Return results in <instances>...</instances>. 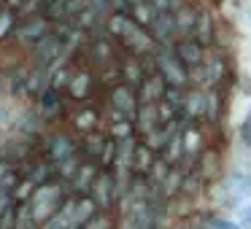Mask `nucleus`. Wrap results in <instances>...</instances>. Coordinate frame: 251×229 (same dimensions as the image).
<instances>
[{"mask_svg":"<svg viewBox=\"0 0 251 229\" xmlns=\"http://www.w3.org/2000/svg\"><path fill=\"white\" fill-rule=\"evenodd\" d=\"M27 57H30V65H38V68H46V70H51V68L57 65L60 60H65V44L60 41V35L51 30L46 38H41L38 44L33 46V49H27Z\"/></svg>","mask_w":251,"mask_h":229,"instance_id":"5","label":"nucleus"},{"mask_svg":"<svg viewBox=\"0 0 251 229\" xmlns=\"http://www.w3.org/2000/svg\"><path fill=\"white\" fill-rule=\"evenodd\" d=\"M165 89H168L165 78L159 76V73H151V76H146L141 81V87H138V100H141V103H159V100L165 97Z\"/></svg>","mask_w":251,"mask_h":229,"instance_id":"21","label":"nucleus"},{"mask_svg":"<svg viewBox=\"0 0 251 229\" xmlns=\"http://www.w3.org/2000/svg\"><path fill=\"white\" fill-rule=\"evenodd\" d=\"M240 218H243L246 224H251V205H243V207H240Z\"/></svg>","mask_w":251,"mask_h":229,"instance_id":"38","label":"nucleus"},{"mask_svg":"<svg viewBox=\"0 0 251 229\" xmlns=\"http://www.w3.org/2000/svg\"><path fill=\"white\" fill-rule=\"evenodd\" d=\"M157 70H159V76L165 78L168 87H181V89L189 84V76H192V73L186 70V65L178 60L176 49H165V46L157 49Z\"/></svg>","mask_w":251,"mask_h":229,"instance_id":"6","label":"nucleus"},{"mask_svg":"<svg viewBox=\"0 0 251 229\" xmlns=\"http://www.w3.org/2000/svg\"><path fill=\"white\" fill-rule=\"evenodd\" d=\"M89 197L98 202L100 210H111L119 205V186H116V178H114V170H105L100 167L98 178H95L92 189H89Z\"/></svg>","mask_w":251,"mask_h":229,"instance_id":"9","label":"nucleus"},{"mask_svg":"<svg viewBox=\"0 0 251 229\" xmlns=\"http://www.w3.org/2000/svg\"><path fill=\"white\" fill-rule=\"evenodd\" d=\"M173 49H176L178 60L186 65V70H189V73H195L197 68H202V62H205V57H208L205 54V46H202L197 38H192V35H189V38H178Z\"/></svg>","mask_w":251,"mask_h":229,"instance_id":"15","label":"nucleus"},{"mask_svg":"<svg viewBox=\"0 0 251 229\" xmlns=\"http://www.w3.org/2000/svg\"><path fill=\"white\" fill-rule=\"evenodd\" d=\"M127 14H130V17L135 19V22L141 24V27L151 30V24H154V19H157V14H159V11L146 0V3H135V6H130V11H127Z\"/></svg>","mask_w":251,"mask_h":229,"instance_id":"29","label":"nucleus"},{"mask_svg":"<svg viewBox=\"0 0 251 229\" xmlns=\"http://www.w3.org/2000/svg\"><path fill=\"white\" fill-rule=\"evenodd\" d=\"M78 143L81 137L76 132H68V130H51L46 135H41V154L46 159H51L54 164L65 162L68 157L78 154Z\"/></svg>","mask_w":251,"mask_h":229,"instance_id":"3","label":"nucleus"},{"mask_svg":"<svg viewBox=\"0 0 251 229\" xmlns=\"http://www.w3.org/2000/svg\"><path fill=\"white\" fill-rule=\"evenodd\" d=\"M84 229H116V227H114V216H111V210H100L98 216H95Z\"/></svg>","mask_w":251,"mask_h":229,"instance_id":"35","label":"nucleus"},{"mask_svg":"<svg viewBox=\"0 0 251 229\" xmlns=\"http://www.w3.org/2000/svg\"><path fill=\"white\" fill-rule=\"evenodd\" d=\"M184 175H186V173H184L181 167H173V170L168 173V178L162 181V186H159V194H162L168 202L176 200L178 194H184Z\"/></svg>","mask_w":251,"mask_h":229,"instance_id":"28","label":"nucleus"},{"mask_svg":"<svg viewBox=\"0 0 251 229\" xmlns=\"http://www.w3.org/2000/svg\"><path fill=\"white\" fill-rule=\"evenodd\" d=\"M181 135H184V164H181V170L192 173V170H197V162L205 151V135L200 130V121H181Z\"/></svg>","mask_w":251,"mask_h":229,"instance_id":"7","label":"nucleus"},{"mask_svg":"<svg viewBox=\"0 0 251 229\" xmlns=\"http://www.w3.org/2000/svg\"><path fill=\"white\" fill-rule=\"evenodd\" d=\"M157 157H159V154L138 137L135 154H132V173H135V175H149V173H151V167H154V162H157Z\"/></svg>","mask_w":251,"mask_h":229,"instance_id":"23","label":"nucleus"},{"mask_svg":"<svg viewBox=\"0 0 251 229\" xmlns=\"http://www.w3.org/2000/svg\"><path fill=\"white\" fill-rule=\"evenodd\" d=\"M211 229H243L238 224H229V221H211Z\"/></svg>","mask_w":251,"mask_h":229,"instance_id":"36","label":"nucleus"},{"mask_svg":"<svg viewBox=\"0 0 251 229\" xmlns=\"http://www.w3.org/2000/svg\"><path fill=\"white\" fill-rule=\"evenodd\" d=\"M135 130H138V137L141 135H146L149 130H154L157 124H162L159 121V108H157V103H141L138 105V111H135Z\"/></svg>","mask_w":251,"mask_h":229,"instance_id":"24","label":"nucleus"},{"mask_svg":"<svg viewBox=\"0 0 251 229\" xmlns=\"http://www.w3.org/2000/svg\"><path fill=\"white\" fill-rule=\"evenodd\" d=\"M108 140H111V135L103 130V127H100V130H95V132H89V135L81 137V143H78V151H81L84 159H92V162L100 164V157H103Z\"/></svg>","mask_w":251,"mask_h":229,"instance_id":"16","label":"nucleus"},{"mask_svg":"<svg viewBox=\"0 0 251 229\" xmlns=\"http://www.w3.org/2000/svg\"><path fill=\"white\" fill-rule=\"evenodd\" d=\"M127 3H130V6H135V3H146V0H127Z\"/></svg>","mask_w":251,"mask_h":229,"instance_id":"41","label":"nucleus"},{"mask_svg":"<svg viewBox=\"0 0 251 229\" xmlns=\"http://www.w3.org/2000/svg\"><path fill=\"white\" fill-rule=\"evenodd\" d=\"M44 17L49 19L51 24H62V22H68V0H46Z\"/></svg>","mask_w":251,"mask_h":229,"instance_id":"31","label":"nucleus"},{"mask_svg":"<svg viewBox=\"0 0 251 229\" xmlns=\"http://www.w3.org/2000/svg\"><path fill=\"white\" fill-rule=\"evenodd\" d=\"M249 121H251V119H249Z\"/></svg>","mask_w":251,"mask_h":229,"instance_id":"42","label":"nucleus"},{"mask_svg":"<svg viewBox=\"0 0 251 229\" xmlns=\"http://www.w3.org/2000/svg\"><path fill=\"white\" fill-rule=\"evenodd\" d=\"M35 108H38V116L44 121H57V119H62V116H68V97L49 87L38 100H35Z\"/></svg>","mask_w":251,"mask_h":229,"instance_id":"12","label":"nucleus"},{"mask_svg":"<svg viewBox=\"0 0 251 229\" xmlns=\"http://www.w3.org/2000/svg\"><path fill=\"white\" fill-rule=\"evenodd\" d=\"M103 130L108 132L114 140H127V137H138V130H135V119L122 111H114L108 108L103 114Z\"/></svg>","mask_w":251,"mask_h":229,"instance_id":"11","label":"nucleus"},{"mask_svg":"<svg viewBox=\"0 0 251 229\" xmlns=\"http://www.w3.org/2000/svg\"><path fill=\"white\" fill-rule=\"evenodd\" d=\"M108 108H114V111H122V114H127V116H135V111H138V105H141V100H138V89L135 87H130V84H116V87H111L108 89Z\"/></svg>","mask_w":251,"mask_h":229,"instance_id":"13","label":"nucleus"},{"mask_svg":"<svg viewBox=\"0 0 251 229\" xmlns=\"http://www.w3.org/2000/svg\"><path fill=\"white\" fill-rule=\"evenodd\" d=\"M119 68H122V81L135 87V89L146 78V68H143V60L138 54H127L125 51V57H119Z\"/></svg>","mask_w":251,"mask_h":229,"instance_id":"20","label":"nucleus"},{"mask_svg":"<svg viewBox=\"0 0 251 229\" xmlns=\"http://www.w3.org/2000/svg\"><path fill=\"white\" fill-rule=\"evenodd\" d=\"M51 30H54V24H51L44 14L30 17V19H19V24L14 27V35H11V46L27 51V49H33L41 38H46Z\"/></svg>","mask_w":251,"mask_h":229,"instance_id":"4","label":"nucleus"},{"mask_svg":"<svg viewBox=\"0 0 251 229\" xmlns=\"http://www.w3.org/2000/svg\"><path fill=\"white\" fill-rule=\"evenodd\" d=\"M44 8H46V0H25L17 14H19V19H30V17L44 14Z\"/></svg>","mask_w":251,"mask_h":229,"instance_id":"33","label":"nucleus"},{"mask_svg":"<svg viewBox=\"0 0 251 229\" xmlns=\"http://www.w3.org/2000/svg\"><path fill=\"white\" fill-rule=\"evenodd\" d=\"M197 17H200V8L197 6H184L178 14H173L176 19V35L178 38H189L192 33H195V24H197Z\"/></svg>","mask_w":251,"mask_h":229,"instance_id":"25","label":"nucleus"},{"mask_svg":"<svg viewBox=\"0 0 251 229\" xmlns=\"http://www.w3.org/2000/svg\"><path fill=\"white\" fill-rule=\"evenodd\" d=\"M49 87H51L49 70H46V68H38V65H30L27 68V76H25V97L38 100Z\"/></svg>","mask_w":251,"mask_h":229,"instance_id":"19","label":"nucleus"},{"mask_svg":"<svg viewBox=\"0 0 251 229\" xmlns=\"http://www.w3.org/2000/svg\"><path fill=\"white\" fill-rule=\"evenodd\" d=\"M184 6H189V0H170V14H178Z\"/></svg>","mask_w":251,"mask_h":229,"instance_id":"37","label":"nucleus"},{"mask_svg":"<svg viewBox=\"0 0 251 229\" xmlns=\"http://www.w3.org/2000/svg\"><path fill=\"white\" fill-rule=\"evenodd\" d=\"M98 173H100V164L92 162V159H84L81 167L76 170V175H73L71 183H68V189H71L73 194H89V189H92Z\"/></svg>","mask_w":251,"mask_h":229,"instance_id":"17","label":"nucleus"},{"mask_svg":"<svg viewBox=\"0 0 251 229\" xmlns=\"http://www.w3.org/2000/svg\"><path fill=\"white\" fill-rule=\"evenodd\" d=\"M181 229H197L195 224H181Z\"/></svg>","mask_w":251,"mask_h":229,"instance_id":"40","label":"nucleus"},{"mask_svg":"<svg viewBox=\"0 0 251 229\" xmlns=\"http://www.w3.org/2000/svg\"><path fill=\"white\" fill-rule=\"evenodd\" d=\"M202 183H205V175L200 170H192V173L184 175V194H197L202 191Z\"/></svg>","mask_w":251,"mask_h":229,"instance_id":"32","label":"nucleus"},{"mask_svg":"<svg viewBox=\"0 0 251 229\" xmlns=\"http://www.w3.org/2000/svg\"><path fill=\"white\" fill-rule=\"evenodd\" d=\"M17 24H19V14L6 6L0 11V44H11V35Z\"/></svg>","mask_w":251,"mask_h":229,"instance_id":"30","label":"nucleus"},{"mask_svg":"<svg viewBox=\"0 0 251 229\" xmlns=\"http://www.w3.org/2000/svg\"><path fill=\"white\" fill-rule=\"evenodd\" d=\"M222 108H224L222 87L205 89V121L208 124H219V119H222Z\"/></svg>","mask_w":251,"mask_h":229,"instance_id":"26","label":"nucleus"},{"mask_svg":"<svg viewBox=\"0 0 251 229\" xmlns=\"http://www.w3.org/2000/svg\"><path fill=\"white\" fill-rule=\"evenodd\" d=\"M68 191H71L68 183L60 181V178H54V181H49V183H44V186L35 189L33 200H30V210H33V218H35L38 227L44 221H49V218L60 210L62 202H65V197H68Z\"/></svg>","mask_w":251,"mask_h":229,"instance_id":"1","label":"nucleus"},{"mask_svg":"<svg viewBox=\"0 0 251 229\" xmlns=\"http://www.w3.org/2000/svg\"><path fill=\"white\" fill-rule=\"evenodd\" d=\"M159 157L168 159L173 167H181V164H184V135H181V130L170 135V140L165 143V148L159 151Z\"/></svg>","mask_w":251,"mask_h":229,"instance_id":"27","label":"nucleus"},{"mask_svg":"<svg viewBox=\"0 0 251 229\" xmlns=\"http://www.w3.org/2000/svg\"><path fill=\"white\" fill-rule=\"evenodd\" d=\"M184 121H205V89H189L184 92V108H181Z\"/></svg>","mask_w":251,"mask_h":229,"instance_id":"18","label":"nucleus"},{"mask_svg":"<svg viewBox=\"0 0 251 229\" xmlns=\"http://www.w3.org/2000/svg\"><path fill=\"white\" fill-rule=\"evenodd\" d=\"M197 76L195 78L197 84H202V89H211V87H222L224 76H227V60H224L222 54H208L205 62H202V68H197Z\"/></svg>","mask_w":251,"mask_h":229,"instance_id":"14","label":"nucleus"},{"mask_svg":"<svg viewBox=\"0 0 251 229\" xmlns=\"http://www.w3.org/2000/svg\"><path fill=\"white\" fill-rule=\"evenodd\" d=\"M98 70L89 65H76V70H73V78L71 84H68L65 89V97L71 100V103H89V97H92L95 87H98Z\"/></svg>","mask_w":251,"mask_h":229,"instance_id":"8","label":"nucleus"},{"mask_svg":"<svg viewBox=\"0 0 251 229\" xmlns=\"http://www.w3.org/2000/svg\"><path fill=\"white\" fill-rule=\"evenodd\" d=\"M232 191L238 197H251V175L249 173L232 175Z\"/></svg>","mask_w":251,"mask_h":229,"instance_id":"34","label":"nucleus"},{"mask_svg":"<svg viewBox=\"0 0 251 229\" xmlns=\"http://www.w3.org/2000/svg\"><path fill=\"white\" fill-rule=\"evenodd\" d=\"M116 60H119V44H116L111 35H105V30L89 35L87 46H84V51H81V65L103 70L105 65H111V62H116Z\"/></svg>","mask_w":251,"mask_h":229,"instance_id":"2","label":"nucleus"},{"mask_svg":"<svg viewBox=\"0 0 251 229\" xmlns=\"http://www.w3.org/2000/svg\"><path fill=\"white\" fill-rule=\"evenodd\" d=\"M68 121H71V132H76L78 137H84V135H89V132L103 127V114H100V108L92 103H78L76 108L68 114Z\"/></svg>","mask_w":251,"mask_h":229,"instance_id":"10","label":"nucleus"},{"mask_svg":"<svg viewBox=\"0 0 251 229\" xmlns=\"http://www.w3.org/2000/svg\"><path fill=\"white\" fill-rule=\"evenodd\" d=\"M3 3H6L8 8H14V11H19V6H22L25 0H3Z\"/></svg>","mask_w":251,"mask_h":229,"instance_id":"39","label":"nucleus"},{"mask_svg":"<svg viewBox=\"0 0 251 229\" xmlns=\"http://www.w3.org/2000/svg\"><path fill=\"white\" fill-rule=\"evenodd\" d=\"M192 38H197L202 46H205V49H211V46L216 44V19H213L211 11L200 8V17H197V24H195Z\"/></svg>","mask_w":251,"mask_h":229,"instance_id":"22","label":"nucleus"}]
</instances>
